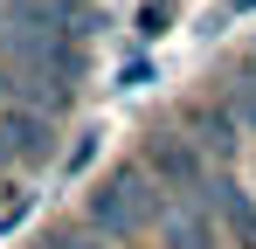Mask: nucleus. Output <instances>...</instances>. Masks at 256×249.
I'll list each match as a JSON object with an SVG mask.
<instances>
[{
    "instance_id": "obj_1",
    "label": "nucleus",
    "mask_w": 256,
    "mask_h": 249,
    "mask_svg": "<svg viewBox=\"0 0 256 249\" xmlns=\"http://www.w3.org/2000/svg\"><path fill=\"white\" fill-rule=\"evenodd\" d=\"M160 214H166V187H160L138 160L111 166V173L84 194V222L104 236V242H132V236L160 228Z\"/></svg>"
},
{
    "instance_id": "obj_2",
    "label": "nucleus",
    "mask_w": 256,
    "mask_h": 249,
    "mask_svg": "<svg viewBox=\"0 0 256 249\" xmlns=\"http://www.w3.org/2000/svg\"><path fill=\"white\" fill-rule=\"evenodd\" d=\"M138 166H146V173L166 187L173 201H194V194L208 187V173H214V166H208V152H201V146H194L180 124L152 132V138H146V152H138Z\"/></svg>"
},
{
    "instance_id": "obj_3",
    "label": "nucleus",
    "mask_w": 256,
    "mask_h": 249,
    "mask_svg": "<svg viewBox=\"0 0 256 249\" xmlns=\"http://www.w3.org/2000/svg\"><path fill=\"white\" fill-rule=\"evenodd\" d=\"M194 201L208 208V222L222 228V242H236V249H256V194L228 173V166H214L208 173V187L194 194Z\"/></svg>"
},
{
    "instance_id": "obj_4",
    "label": "nucleus",
    "mask_w": 256,
    "mask_h": 249,
    "mask_svg": "<svg viewBox=\"0 0 256 249\" xmlns=\"http://www.w3.org/2000/svg\"><path fill=\"white\" fill-rule=\"evenodd\" d=\"M180 132H187V138L208 152V166H228L236 152H242V118L228 111V97H222V104H187Z\"/></svg>"
},
{
    "instance_id": "obj_5",
    "label": "nucleus",
    "mask_w": 256,
    "mask_h": 249,
    "mask_svg": "<svg viewBox=\"0 0 256 249\" xmlns=\"http://www.w3.org/2000/svg\"><path fill=\"white\" fill-rule=\"evenodd\" d=\"M160 249H222V228L208 222V208L201 201H166V214H160Z\"/></svg>"
},
{
    "instance_id": "obj_6",
    "label": "nucleus",
    "mask_w": 256,
    "mask_h": 249,
    "mask_svg": "<svg viewBox=\"0 0 256 249\" xmlns=\"http://www.w3.org/2000/svg\"><path fill=\"white\" fill-rule=\"evenodd\" d=\"M48 124L42 111H0V146H7V166L21 160V166H42L48 152H56V138H48Z\"/></svg>"
},
{
    "instance_id": "obj_7",
    "label": "nucleus",
    "mask_w": 256,
    "mask_h": 249,
    "mask_svg": "<svg viewBox=\"0 0 256 249\" xmlns=\"http://www.w3.org/2000/svg\"><path fill=\"white\" fill-rule=\"evenodd\" d=\"M228 111L242 118V132H256V62L228 76Z\"/></svg>"
},
{
    "instance_id": "obj_8",
    "label": "nucleus",
    "mask_w": 256,
    "mask_h": 249,
    "mask_svg": "<svg viewBox=\"0 0 256 249\" xmlns=\"http://www.w3.org/2000/svg\"><path fill=\"white\" fill-rule=\"evenodd\" d=\"M42 249H104V236L90 228V222H62V228H48Z\"/></svg>"
},
{
    "instance_id": "obj_9",
    "label": "nucleus",
    "mask_w": 256,
    "mask_h": 249,
    "mask_svg": "<svg viewBox=\"0 0 256 249\" xmlns=\"http://www.w3.org/2000/svg\"><path fill=\"white\" fill-rule=\"evenodd\" d=\"M166 21H173V0H146V7H138V35H146V42L166 35Z\"/></svg>"
},
{
    "instance_id": "obj_10",
    "label": "nucleus",
    "mask_w": 256,
    "mask_h": 249,
    "mask_svg": "<svg viewBox=\"0 0 256 249\" xmlns=\"http://www.w3.org/2000/svg\"><path fill=\"white\" fill-rule=\"evenodd\" d=\"M90 160H97V132H84V138H76V146H70V152H62V173H70V180H76V173H84Z\"/></svg>"
},
{
    "instance_id": "obj_11",
    "label": "nucleus",
    "mask_w": 256,
    "mask_h": 249,
    "mask_svg": "<svg viewBox=\"0 0 256 249\" xmlns=\"http://www.w3.org/2000/svg\"><path fill=\"white\" fill-rule=\"evenodd\" d=\"M118 83H125V90H146V83H152V62H125Z\"/></svg>"
},
{
    "instance_id": "obj_12",
    "label": "nucleus",
    "mask_w": 256,
    "mask_h": 249,
    "mask_svg": "<svg viewBox=\"0 0 256 249\" xmlns=\"http://www.w3.org/2000/svg\"><path fill=\"white\" fill-rule=\"evenodd\" d=\"M222 14H256V0H222Z\"/></svg>"
},
{
    "instance_id": "obj_13",
    "label": "nucleus",
    "mask_w": 256,
    "mask_h": 249,
    "mask_svg": "<svg viewBox=\"0 0 256 249\" xmlns=\"http://www.w3.org/2000/svg\"><path fill=\"white\" fill-rule=\"evenodd\" d=\"M0 166H7V146H0Z\"/></svg>"
}]
</instances>
